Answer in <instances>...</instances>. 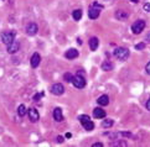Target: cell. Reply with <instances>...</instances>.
I'll return each instance as SVG.
<instances>
[{"label": "cell", "mask_w": 150, "mask_h": 147, "mask_svg": "<svg viewBox=\"0 0 150 147\" xmlns=\"http://www.w3.org/2000/svg\"><path fill=\"white\" fill-rule=\"evenodd\" d=\"M93 116L96 119H103V118H105V111H104L103 109H100V106L99 108H96L93 110Z\"/></svg>", "instance_id": "13"}, {"label": "cell", "mask_w": 150, "mask_h": 147, "mask_svg": "<svg viewBox=\"0 0 150 147\" xmlns=\"http://www.w3.org/2000/svg\"><path fill=\"white\" fill-rule=\"evenodd\" d=\"M66 137H67V139H71V137H72V134H71V132H67V134H66Z\"/></svg>", "instance_id": "29"}, {"label": "cell", "mask_w": 150, "mask_h": 147, "mask_svg": "<svg viewBox=\"0 0 150 147\" xmlns=\"http://www.w3.org/2000/svg\"><path fill=\"white\" fill-rule=\"evenodd\" d=\"M113 120H110V119H107V120H104L103 123H102V126L103 127H105V129H108V127H112L113 126Z\"/></svg>", "instance_id": "20"}, {"label": "cell", "mask_w": 150, "mask_h": 147, "mask_svg": "<svg viewBox=\"0 0 150 147\" xmlns=\"http://www.w3.org/2000/svg\"><path fill=\"white\" fill-rule=\"evenodd\" d=\"M146 41H148V42H150V32L146 35Z\"/></svg>", "instance_id": "31"}, {"label": "cell", "mask_w": 150, "mask_h": 147, "mask_svg": "<svg viewBox=\"0 0 150 147\" xmlns=\"http://www.w3.org/2000/svg\"><path fill=\"white\" fill-rule=\"evenodd\" d=\"M72 84L77 89H83L86 87V80H84V78L81 77V76H74L72 78Z\"/></svg>", "instance_id": "6"}, {"label": "cell", "mask_w": 150, "mask_h": 147, "mask_svg": "<svg viewBox=\"0 0 150 147\" xmlns=\"http://www.w3.org/2000/svg\"><path fill=\"white\" fill-rule=\"evenodd\" d=\"M40 62H41V57H40V55L37 53V52H35V53L31 56V60H30L31 67H33V68H36L37 66L40 64Z\"/></svg>", "instance_id": "9"}, {"label": "cell", "mask_w": 150, "mask_h": 147, "mask_svg": "<svg viewBox=\"0 0 150 147\" xmlns=\"http://www.w3.org/2000/svg\"><path fill=\"white\" fill-rule=\"evenodd\" d=\"M42 95H44V93H37L36 95L34 97V100H36V102H37V100H39L40 98H42Z\"/></svg>", "instance_id": "25"}, {"label": "cell", "mask_w": 150, "mask_h": 147, "mask_svg": "<svg viewBox=\"0 0 150 147\" xmlns=\"http://www.w3.org/2000/svg\"><path fill=\"white\" fill-rule=\"evenodd\" d=\"M62 141H63V137H61V136L60 137H57V142H62Z\"/></svg>", "instance_id": "30"}, {"label": "cell", "mask_w": 150, "mask_h": 147, "mask_svg": "<svg viewBox=\"0 0 150 147\" xmlns=\"http://www.w3.org/2000/svg\"><path fill=\"white\" fill-rule=\"evenodd\" d=\"M100 10H102V5H99L97 1L93 3V5L89 8V11H88V16H89V19L96 20V19L99 16Z\"/></svg>", "instance_id": "1"}, {"label": "cell", "mask_w": 150, "mask_h": 147, "mask_svg": "<svg viewBox=\"0 0 150 147\" xmlns=\"http://www.w3.org/2000/svg\"><path fill=\"white\" fill-rule=\"evenodd\" d=\"M18 114H19V116H21V118H23L24 115L26 114V108H25V105L21 104L20 106L18 108Z\"/></svg>", "instance_id": "21"}, {"label": "cell", "mask_w": 150, "mask_h": 147, "mask_svg": "<svg viewBox=\"0 0 150 147\" xmlns=\"http://www.w3.org/2000/svg\"><path fill=\"white\" fill-rule=\"evenodd\" d=\"M144 48H145V45L144 43H138L135 46V50H144Z\"/></svg>", "instance_id": "24"}, {"label": "cell", "mask_w": 150, "mask_h": 147, "mask_svg": "<svg viewBox=\"0 0 150 147\" xmlns=\"http://www.w3.org/2000/svg\"><path fill=\"white\" fill-rule=\"evenodd\" d=\"M19 48H20V43H19V42H15L14 41L11 45L8 46V53H10V55L16 53V52L19 51Z\"/></svg>", "instance_id": "11"}, {"label": "cell", "mask_w": 150, "mask_h": 147, "mask_svg": "<svg viewBox=\"0 0 150 147\" xmlns=\"http://www.w3.org/2000/svg\"><path fill=\"white\" fill-rule=\"evenodd\" d=\"M143 9H144V10H145V11L150 13V3H146V4H144V6H143Z\"/></svg>", "instance_id": "23"}, {"label": "cell", "mask_w": 150, "mask_h": 147, "mask_svg": "<svg viewBox=\"0 0 150 147\" xmlns=\"http://www.w3.org/2000/svg\"><path fill=\"white\" fill-rule=\"evenodd\" d=\"M72 16H73V19L76 20V21H78V20H81V18H82V10H74V11L72 13Z\"/></svg>", "instance_id": "18"}, {"label": "cell", "mask_w": 150, "mask_h": 147, "mask_svg": "<svg viewBox=\"0 0 150 147\" xmlns=\"http://www.w3.org/2000/svg\"><path fill=\"white\" fill-rule=\"evenodd\" d=\"M102 69L105 71V72H109L113 69V64H112V62L109 61H104L103 63H102Z\"/></svg>", "instance_id": "17"}, {"label": "cell", "mask_w": 150, "mask_h": 147, "mask_svg": "<svg viewBox=\"0 0 150 147\" xmlns=\"http://www.w3.org/2000/svg\"><path fill=\"white\" fill-rule=\"evenodd\" d=\"M146 109H148L149 111H150V99H149V100L146 102Z\"/></svg>", "instance_id": "28"}, {"label": "cell", "mask_w": 150, "mask_h": 147, "mask_svg": "<svg viewBox=\"0 0 150 147\" xmlns=\"http://www.w3.org/2000/svg\"><path fill=\"white\" fill-rule=\"evenodd\" d=\"M50 92L55 95H61V94L65 93V88H63L62 84H53V85L50 88Z\"/></svg>", "instance_id": "7"}, {"label": "cell", "mask_w": 150, "mask_h": 147, "mask_svg": "<svg viewBox=\"0 0 150 147\" xmlns=\"http://www.w3.org/2000/svg\"><path fill=\"white\" fill-rule=\"evenodd\" d=\"M65 56H66V58H67V60H74V58H77V57L79 56V53H78V51H77V50L71 48V50H68V51L66 52Z\"/></svg>", "instance_id": "12"}, {"label": "cell", "mask_w": 150, "mask_h": 147, "mask_svg": "<svg viewBox=\"0 0 150 147\" xmlns=\"http://www.w3.org/2000/svg\"><path fill=\"white\" fill-rule=\"evenodd\" d=\"M28 114H29V119H30V121H33V123H36L37 120H39V118H40V115H39V111L35 109V108H31L29 111H28Z\"/></svg>", "instance_id": "8"}, {"label": "cell", "mask_w": 150, "mask_h": 147, "mask_svg": "<svg viewBox=\"0 0 150 147\" xmlns=\"http://www.w3.org/2000/svg\"><path fill=\"white\" fill-rule=\"evenodd\" d=\"M97 103H98V105H100V106H105V105H108V103H109V98H108V95H100L98 99H97Z\"/></svg>", "instance_id": "16"}, {"label": "cell", "mask_w": 150, "mask_h": 147, "mask_svg": "<svg viewBox=\"0 0 150 147\" xmlns=\"http://www.w3.org/2000/svg\"><path fill=\"white\" fill-rule=\"evenodd\" d=\"M114 56L118 60L125 61L128 57H129V50L124 48V47H118V48H115V51H114Z\"/></svg>", "instance_id": "2"}, {"label": "cell", "mask_w": 150, "mask_h": 147, "mask_svg": "<svg viewBox=\"0 0 150 147\" xmlns=\"http://www.w3.org/2000/svg\"><path fill=\"white\" fill-rule=\"evenodd\" d=\"M79 121L82 123L84 130L92 131V130L94 129V124L91 121V118L88 116V115H81V116H79Z\"/></svg>", "instance_id": "3"}, {"label": "cell", "mask_w": 150, "mask_h": 147, "mask_svg": "<svg viewBox=\"0 0 150 147\" xmlns=\"http://www.w3.org/2000/svg\"><path fill=\"white\" fill-rule=\"evenodd\" d=\"M53 119H55L56 121H62V120H63L62 110L60 108H56L55 110H53Z\"/></svg>", "instance_id": "15"}, {"label": "cell", "mask_w": 150, "mask_h": 147, "mask_svg": "<svg viewBox=\"0 0 150 147\" xmlns=\"http://www.w3.org/2000/svg\"><path fill=\"white\" fill-rule=\"evenodd\" d=\"M102 146H103V144H102V142H96L93 145V147H102Z\"/></svg>", "instance_id": "27"}, {"label": "cell", "mask_w": 150, "mask_h": 147, "mask_svg": "<svg viewBox=\"0 0 150 147\" xmlns=\"http://www.w3.org/2000/svg\"><path fill=\"white\" fill-rule=\"evenodd\" d=\"M15 40V32L14 31H8V32H4L1 35V41L4 42L5 45H11Z\"/></svg>", "instance_id": "5"}, {"label": "cell", "mask_w": 150, "mask_h": 147, "mask_svg": "<svg viewBox=\"0 0 150 147\" xmlns=\"http://www.w3.org/2000/svg\"><path fill=\"white\" fill-rule=\"evenodd\" d=\"M37 30H39L37 25L35 22H31L28 25V27H26V32H28V35H30V36H34L37 34Z\"/></svg>", "instance_id": "10"}, {"label": "cell", "mask_w": 150, "mask_h": 147, "mask_svg": "<svg viewBox=\"0 0 150 147\" xmlns=\"http://www.w3.org/2000/svg\"><path fill=\"white\" fill-rule=\"evenodd\" d=\"M130 1H133V3H138L139 0H130Z\"/></svg>", "instance_id": "32"}, {"label": "cell", "mask_w": 150, "mask_h": 147, "mask_svg": "<svg viewBox=\"0 0 150 147\" xmlns=\"http://www.w3.org/2000/svg\"><path fill=\"white\" fill-rule=\"evenodd\" d=\"M63 78H65V80H66V82H72L73 76L71 74V73H66V74L63 76Z\"/></svg>", "instance_id": "22"}, {"label": "cell", "mask_w": 150, "mask_h": 147, "mask_svg": "<svg viewBox=\"0 0 150 147\" xmlns=\"http://www.w3.org/2000/svg\"><path fill=\"white\" fill-rule=\"evenodd\" d=\"M144 29H145V22H144L143 20H138V21H135V22L132 25V31L135 35L142 34Z\"/></svg>", "instance_id": "4"}, {"label": "cell", "mask_w": 150, "mask_h": 147, "mask_svg": "<svg viewBox=\"0 0 150 147\" xmlns=\"http://www.w3.org/2000/svg\"><path fill=\"white\" fill-rule=\"evenodd\" d=\"M89 50L91 51H96L98 48V45H99V41H98V38L97 37H92L89 40Z\"/></svg>", "instance_id": "14"}, {"label": "cell", "mask_w": 150, "mask_h": 147, "mask_svg": "<svg viewBox=\"0 0 150 147\" xmlns=\"http://www.w3.org/2000/svg\"><path fill=\"white\" fill-rule=\"evenodd\" d=\"M145 71H146V73H148V74H150V62H149L148 64L145 66Z\"/></svg>", "instance_id": "26"}, {"label": "cell", "mask_w": 150, "mask_h": 147, "mask_svg": "<svg viewBox=\"0 0 150 147\" xmlns=\"http://www.w3.org/2000/svg\"><path fill=\"white\" fill-rule=\"evenodd\" d=\"M115 16H117V19H119V20H127L128 19V14L124 13V11H117Z\"/></svg>", "instance_id": "19"}]
</instances>
